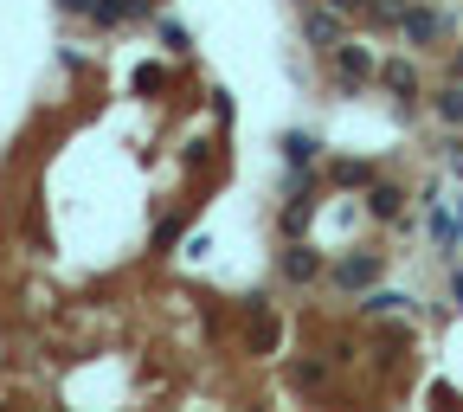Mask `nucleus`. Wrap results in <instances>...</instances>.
<instances>
[{
	"label": "nucleus",
	"instance_id": "nucleus-1",
	"mask_svg": "<svg viewBox=\"0 0 463 412\" xmlns=\"http://www.w3.org/2000/svg\"><path fill=\"white\" fill-rule=\"evenodd\" d=\"M444 26H450V20H444V14H431V7H405V14H399V33L412 39V45H431V39H444Z\"/></svg>",
	"mask_w": 463,
	"mask_h": 412
},
{
	"label": "nucleus",
	"instance_id": "nucleus-2",
	"mask_svg": "<svg viewBox=\"0 0 463 412\" xmlns=\"http://www.w3.org/2000/svg\"><path fill=\"white\" fill-rule=\"evenodd\" d=\"M373 271H380L373 258H341V264H335V277H341L347 290H367V283H373Z\"/></svg>",
	"mask_w": 463,
	"mask_h": 412
},
{
	"label": "nucleus",
	"instance_id": "nucleus-3",
	"mask_svg": "<svg viewBox=\"0 0 463 412\" xmlns=\"http://www.w3.org/2000/svg\"><path fill=\"white\" fill-rule=\"evenodd\" d=\"M335 72H341V78H367V72H373V58H367L361 45H341V52H335Z\"/></svg>",
	"mask_w": 463,
	"mask_h": 412
},
{
	"label": "nucleus",
	"instance_id": "nucleus-4",
	"mask_svg": "<svg viewBox=\"0 0 463 412\" xmlns=\"http://www.w3.org/2000/svg\"><path fill=\"white\" fill-rule=\"evenodd\" d=\"M431 110L444 116V123H457V129H463V84H450V91H438V97H431Z\"/></svg>",
	"mask_w": 463,
	"mask_h": 412
},
{
	"label": "nucleus",
	"instance_id": "nucleus-5",
	"mask_svg": "<svg viewBox=\"0 0 463 412\" xmlns=\"http://www.w3.org/2000/svg\"><path fill=\"white\" fill-rule=\"evenodd\" d=\"M405 303H412V297H399V290H373L361 310H367V316H392V310H405Z\"/></svg>",
	"mask_w": 463,
	"mask_h": 412
},
{
	"label": "nucleus",
	"instance_id": "nucleus-6",
	"mask_svg": "<svg viewBox=\"0 0 463 412\" xmlns=\"http://www.w3.org/2000/svg\"><path fill=\"white\" fill-rule=\"evenodd\" d=\"M283 271H289V277H316L322 264H316V252H309V245H297V252L283 258Z\"/></svg>",
	"mask_w": 463,
	"mask_h": 412
},
{
	"label": "nucleus",
	"instance_id": "nucleus-7",
	"mask_svg": "<svg viewBox=\"0 0 463 412\" xmlns=\"http://www.w3.org/2000/svg\"><path fill=\"white\" fill-rule=\"evenodd\" d=\"M316 149H322L316 136H283V155L289 161H316Z\"/></svg>",
	"mask_w": 463,
	"mask_h": 412
},
{
	"label": "nucleus",
	"instance_id": "nucleus-8",
	"mask_svg": "<svg viewBox=\"0 0 463 412\" xmlns=\"http://www.w3.org/2000/svg\"><path fill=\"white\" fill-rule=\"evenodd\" d=\"M335 33H341V20H335V14H309V39H316V45H328Z\"/></svg>",
	"mask_w": 463,
	"mask_h": 412
},
{
	"label": "nucleus",
	"instance_id": "nucleus-9",
	"mask_svg": "<svg viewBox=\"0 0 463 412\" xmlns=\"http://www.w3.org/2000/svg\"><path fill=\"white\" fill-rule=\"evenodd\" d=\"M373 213L392 219V213H399V187H373Z\"/></svg>",
	"mask_w": 463,
	"mask_h": 412
},
{
	"label": "nucleus",
	"instance_id": "nucleus-10",
	"mask_svg": "<svg viewBox=\"0 0 463 412\" xmlns=\"http://www.w3.org/2000/svg\"><path fill=\"white\" fill-rule=\"evenodd\" d=\"M283 232H289V239H297V232H309V200H303V206H289V213H283Z\"/></svg>",
	"mask_w": 463,
	"mask_h": 412
},
{
	"label": "nucleus",
	"instance_id": "nucleus-11",
	"mask_svg": "<svg viewBox=\"0 0 463 412\" xmlns=\"http://www.w3.org/2000/svg\"><path fill=\"white\" fill-rule=\"evenodd\" d=\"M450 303L463 310V271H450Z\"/></svg>",
	"mask_w": 463,
	"mask_h": 412
},
{
	"label": "nucleus",
	"instance_id": "nucleus-12",
	"mask_svg": "<svg viewBox=\"0 0 463 412\" xmlns=\"http://www.w3.org/2000/svg\"><path fill=\"white\" fill-rule=\"evenodd\" d=\"M328 7H335V14H354V7H367V0H328Z\"/></svg>",
	"mask_w": 463,
	"mask_h": 412
},
{
	"label": "nucleus",
	"instance_id": "nucleus-13",
	"mask_svg": "<svg viewBox=\"0 0 463 412\" xmlns=\"http://www.w3.org/2000/svg\"><path fill=\"white\" fill-rule=\"evenodd\" d=\"M58 7H71V14H84V7H97V0H58Z\"/></svg>",
	"mask_w": 463,
	"mask_h": 412
}]
</instances>
